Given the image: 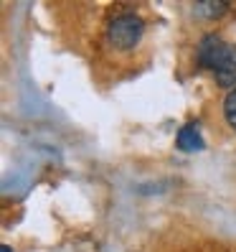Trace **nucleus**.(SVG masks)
Instances as JSON below:
<instances>
[{
	"label": "nucleus",
	"mask_w": 236,
	"mask_h": 252,
	"mask_svg": "<svg viewBox=\"0 0 236 252\" xmlns=\"http://www.w3.org/2000/svg\"><path fill=\"white\" fill-rule=\"evenodd\" d=\"M198 64L216 74L221 87H236V46L218 36H206L198 43Z\"/></svg>",
	"instance_id": "1"
},
{
	"label": "nucleus",
	"mask_w": 236,
	"mask_h": 252,
	"mask_svg": "<svg viewBox=\"0 0 236 252\" xmlns=\"http://www.w3.org/2000/svg\"><path fill=\"white\" fill-rule=\"evenodd\" d=\"M145 33V23L140 16L135 13H120V16H114L107 26V38L114 49L120 51H130L137 46V41L142 38Z\"/></svg>",
	"instance_id": "2"
},
{
	"label": "nucleus",
	"mask_w": 236,
	"mask_h": 252,
	"mask_svg": "<svg viewBox=\"0 0 236 252\" xmlns=\"http://www.w3.org/2000/svg\"><path fill=\"white\" fill-rule=\"evenodd\" d=\"M175 145H178V151H185V153H196L203 148V138L198 132V125L196 123H188L178 130V135H175Z\"/></svg>",
	"instance_id": "3"
},
{
	"label": "nucleus",
	"mask_w": 236,
	"mask_h": 252,
	"mask_svg": "<svg viewBox=\"0 0 236 252\" xmlns=\"http://www.w3.org/2000/svg\"><path fill=\"white\" fill-rule=\"evenodd\" d=\"M224 117H226V123L236 130V87L226 94V99H224Z\"/></svg>",
	"instance_id": "4"
},
{
	"label": "nucleus",
	"mask_w": 236,
	"mask_h": 252,
	"mask_svg": "<svg viewBox=\"0 0 236 252\" xmlns=\"http://www.w3.org/2000/svg\"><path fill=\"white\" fill-rule=\"evenodd\" d=\"M229 5L226 3H198L196 5V13H201L203 18H216V16H221Z\"/></svg>",
	"instance_id": "5"
},
{
	"label": "nucleus",
	"mask_w": 236,
	"mask_h": 252,
	"mask_svg": "<svg viewBox=\"0 0 236 252\" xmlns=\"http://www.w3.org/2000/svg\"><path fill=\"white\" fill-rule=\"evenodd\" d=\"M3 252H10V250H8V247H3Z\"/></svg>",
	"instance_id": "6"
}]
</instances>
